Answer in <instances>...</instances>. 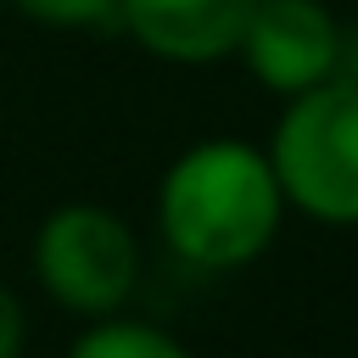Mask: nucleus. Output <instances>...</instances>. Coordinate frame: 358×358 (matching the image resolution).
Returning <instances> with one entry per match:
<instances>
[{
    "mask_svg": "<svg viewBox=\"0 0 358 358\" xmlns=\"http://www.w3.org/2000/svg\"><path fill=\"white\" fill-rule=\"evenodd\" d=\"M291 207L274 162L246 134H201L168 157L151 190V229L168 263L190 274H241L263 263Z\"/></svg>",
    "mask_w": 358,
    "mask_h": 358,
    "instance_id": "obj_1",
    "label": "nucleus"
},
{
    "mask_svg": "<svg viewBox=\"0 0 358 358\" xmlns=\"http://www.w3.org/2000/svg\"><path fill=\"white\" fill-rule=\"evenodd\" d=\"M28 280L67 319H106L134 308L145 280V241L106 201H56L28 235Z\"/></svg>",
    "mask_w": 358,
    "mask_h": 358,
    "instance_id": "obj_2",
    "label": "nucleus"
},
{
    "mask_svg": "<svg viewBox=\"0 0 358 358\" xmlns=\"http://www.w3.org/2000/svg\"><path fill=\"white\" fill-rule=\"evenodd\" d=\"M263 151L296 218L358 229V78H324L280 101Z\"/></svg>",
    "mask_w": 358,
    "mask_h": 358,
    "instance_id": "obj_3",
    "label": "nucleus"
},
{
    "mask_svg": "<svg viewBox=\"0 0 358 358\" xmlns=\"http://www.w3.org/2000/svg\"><path fill=\"white\" fill-rule=\"evenodd\" d=\"M347 34L352 22H341L330 0H257L235 45V62L263 95L291 101L347 73Z\"/></svg>",
    "mask_w": 358,
    "mask_h": 358,
    "instance_id": "obj_4",
    "label": "nucleus"
},
{
    "mask_svg": "<svg viewBox=\"0 0 358 358\" xmlns=\"http://www.w3.org/2000/svg\"><path fill=\"white\" fill-rule=\"evenodd\" d=\"M257 0H117V34L162 67L235 62Z\"/></svg>",
    "mask_w": 358,
    "mask_h": 358,
    "instance_id": "obj_5",
    "label": "nucleus"
},
{
    "mask_svg": "<svg viewBox=\"0 0 358 358\" xmlns=\"http://www.w3.org/2000/svg\"><path fill=\"white\" fill-rule=\"evenodd\" d=\"M62 358H196V347L179 330L123 308V313H106V319H84Z\"/></svg>",
    "mask_w": 358,
    "mask_h": 358,
    "instance_id": "obj_6",
    "label": "nucleus"
},
{
    "mask_svg": "<svg viewBox=\"0 0 358 358\" xmlns=\"http://www.w3.org/2000/svg\"><path fill=\"white\" fill-rule=\"evenodd\" d=\"M6 6L50 34H117V0H6Z\"/></svg>",
    "mask_w": 358,
    "mask_h": 358,
    "instance_id": "obj_7",
    "label": "nucleus"
},
{
    "mask_svg": "<svg viewBox=\"0 0 358 358\" xmlns=\"http://www.w3.org/2000/svg\"><path fill=\"white\" fill-rule=\"evenodd\" d=\"M28 341H34L28 296L0 274V358H28Z\"/></svg>",
    "mask_w": 358,
    "mask_h": 358,
    "instance_id": "obj_8",
    "label": "nucleus"
},
{
    "mask_svg": "<svg viewBox=\"0 0 358 358\" xmlns=\"http://www.w3.org/2000/svg\"><path fill=\"white\" fill-rule=\"evenodd\" d=\"M0 6H6V0H0Z\"/></svg>",
    "mask_w": 358,
    "mask_h": 358,
    "instance_id": "obj_9",
    "label": "nucleus"
}]
</instances>
